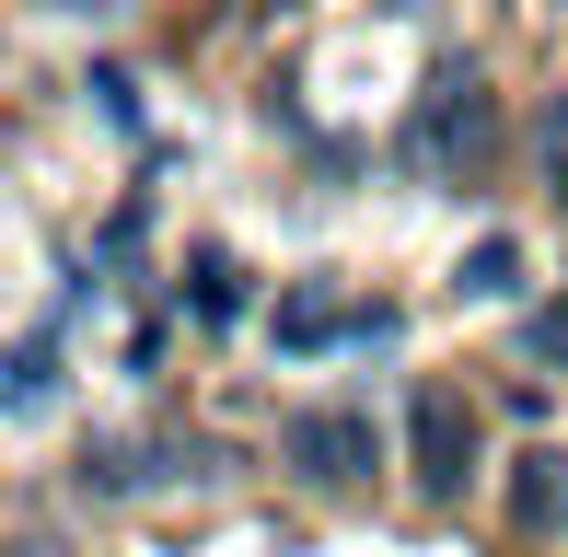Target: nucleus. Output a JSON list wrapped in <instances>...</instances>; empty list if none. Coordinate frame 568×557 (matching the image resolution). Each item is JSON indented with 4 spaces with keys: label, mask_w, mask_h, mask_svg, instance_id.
<instances>
[{
    "label": "nucleus",
    "mask_w": 568,
    "mask_h": 557,
    "mask_svg": "<svg viewBox=\"0 0 568 557\" xmlns=\"http://www.w3.org/2000/svg\"><path fill=\"white\" fill-rule=\"evenodd\" d=\"M47 395H59V372H47V337H23V361H12V418H36Z\"/></svg>",
    "instance_id": "obj_8"
},
{
    "label": "nucleus",
    "mask_w": 568,
    "mask_h": 557,
    "mask_svg": "<svg viewBox=\"0 0 568 557\" xmlns=\"http://www.w3.org/2000/svg\"><path fill=\"white\" fill-rule=\"evenodd\" d=\"M267 337L291 348V361H314V348H337V337L383 348V337H395V314H383V302H337V291H325V278H302V291H278Z\"/></svg>",
    "instance_id": "obj_4"
},
{
    "label": "nucleus",
    "mask_w": 568,
    "mask_h": 557,
    "mask_svg": "<svg viewBox=\"0 0 568 557\" xmlns=\"http://www.w3.org/2000/svg\"><path fill=\"white\" fill-rule=\"evenodd\" d=\"M464 291H476V302H510V291H523V244H510V233H487L476 256H464Z\"/></svg>",
    "instance_id": "obj_6"
},
{
    "label": "nucleus",
    "mask_w": 568,
    "mask_h": 557,
    "mask_svg": "<svg viewBox=\"0 0 568 557\" xmlns=\"http://www.w3.org/2000/svg\"><path fill=\"white\" fill-rule=\"evenodd\" d=\"M278 465H291L302 488H359V476L383 465V429L359 407H302V418H278Z\"/></svg>",
    "instance_id": "obj_2"
},
{
    "label": "nucleus",
    "mask_w": 568,
    "mask_h": 557,
    "mask_svg": "<svg viewBox=\"0 0 568 557\" xmlns=\"http://www.w3.org/2000/svg\"><path fill=\"white\" fill-rule=\"evenodd\" d=\"M487 140H499V117H487V82L476 70H442L418 105V129H406V174H429V186H453V174L487 163Z\"/></svg>",
    "instance_id": "obj_1"
},
{
    "label": "nucleus",
    "mask_w": 568,
    "mask_h": 557,
    "mask_svg": "<svg viewBox=\"0 0 568 557\" xmlns=\"http://www.w3.org/2000/svg\"><path fill=\"white\" fill-rule=\"evenodd\" d=\"M510 512H523V535H568V453L534 442L523 476H510Z\"/></svg>",
    "instance_id": "obj_5"
},
{
    "label": "nucleus",
    "mask_w": 568,
    "mask_h": 557,
    "mask_svg": "<svg viewBox=\"0 0 568 557\" xmlns=\"http://www.w3.org/2000/svg\"><path fill=\"white\" fill-rule=\"evenodd\" d=\"M534 151H546V186L568 198V93H557V105H546V129H534Z\"/></svg>",
    "instance_id": "obj_9"
},
{
    "label": "nucleus",
    "mask_w": 568,
    "mask_h": 557,
    "mask_svg": "<svg viewBox=\"0 0 568 557\" xmlns=\"http://www.w3.org/2000/svg\"><path fill=\"white\" fill-rule=\"evenodd\" d=\"M406 465H418V499H464V476H476V407L453 384L406 395Z\"/></svg>",
    "instance_id": "obj_3"
},
{
    "label": "nucleus",
    "mask_w": 568,
    "mask_h": 557,
    "mask_svg": "<svg viewBox=\"0 0 568 557\" xmlns=\"http://www.w3.org/2000/svg\"><path fill=\"white\" fill-rule=\"evenodd\" d=\"M197 314H210V325H232V314H244V278H232V256H221V244H197Z\"/></svg>",
    "instance_id": "obj_7"
},
{
    "label": "nucleus",
    "mask_w": 568,
    "mask_h": 557,
    "mask_svg": "<svg viewBox=\"0 0 568 557\" xmlns=\"http://www.w3.org/2000/svg\"><path fill=\"white\" fill-rule=\"evenodd\" d=\"M23 557H47V546H23Z\"/></svg>",
    "instance_id": "obj_10"
}]
</instances>
